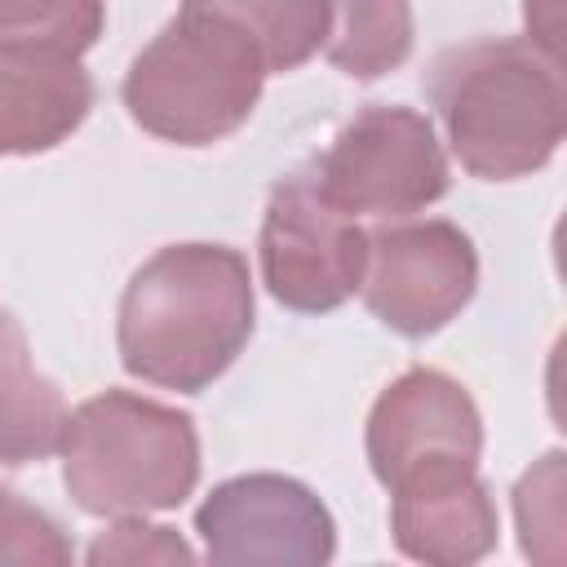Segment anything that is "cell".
Here are the masks:
<instances>
[{"label":"cell","mask_w":567,"mask_h":567,"mask_svg":"<svg viewBox=\"0 0 567 567\" xmlns=\"http://www.w3.org/2000/svg\"><path fill=\"white\" fill-rule=\"evenodd\" d=\"M182 9L221 13L244 27L270 71L301 66L328 40V0H186Z\"/></svg>","instance_id":"14"},{"label":"cell","mask_w":567,"mask_h":567,"mask_svg":"<svg viewBox=\"0 0 567 567\" xmlns=\"http://www.w3.org/2000/svg\"><path fill=\"white\" fill-rule=\"evenodd\" d=\"M66 487L89 514L133 518L177 505L199 478V443L182 412L137 399L97 394L62 430Z\"/></svg>","instance_id":"4"},{"label":"cell","mask_w":567,"mask_h":567,"mask_svg":"<svg viewBox=\"0 0 567 567\" xmlns=\"http://www.w3.org/2000/svg\"><path fill=\"white\" fill-rule=\"evenodd\" d=\"M328 58L359 80L399 66L412 49L408 0H328Z\"/></svg>","instance_id":"13"},{"label":"cell","mask_w":567,"mask_h":567,"mask_svg":"<svg viewBox=\"0 0 567 567\" xmlns=\"http://www.w3.org/2000/svg\"><path fill=\"white\" fill-rule=\"evenodd\" d=\"M474 275V248L456 226L403 221L368 235L359 288L381 323L425 337L470 301Z\"/></svg>","instance_id":"8"},{"label":"cell","mask_w":567,"mask_h":567,"mask_svg":"<svg viewBox=\"0 0 567 567\" xmlns=\"http://www.w3.org/2000/svg\"><path fill=\"white\" fill-rule=\"evenodd\" d=\"M252 332V284L239 252L177 244L155 252L124 288L120 354L142 381L168 390L208 385Z\"/></svg>","instance_id":"1"},{"label":"cell","mask_w":567,"mask_h":567,"mask_svg":"<svg viewBox=\"0 0 567 567\" xmlns=\"http://www.w3.org/2000/svg\"><path fill=\"white\" fill-rule=\"evenodd\" d=\"M368 230L346 213L319 182L315 159L288 173L266 208L261 226V270L270 292L292 310L341 306L363 275Z\"/></svg>","instance_id":"5"},{"label":"cell","mask_w":567,"mask_h":567,"mask_svg":"<svg viewBox=\"0 0 567 567\" xmlns=\"http://www.w3.org/2000/svg\"><path fill=\"white\" fill-rule=\"evenodd\" d=\"M527 27H532V44L558 62V44H563V0H527Z\"/></svg>","instance_id":"19"},{"label":"cell","mask_w":567,"mask_h":567,"mask_svg":"<svg viewBox=\"0 0 567 567\" xmlns=\"http://www.w3.org/2000/svg\"><path fill=\"white\" fill-rule=\"evenodd\" d=\"M66 403L49 377L35 372L22 328L0 315V465L40 461L62 447Z\"/></svg>","instance_id":"12"},{"label":"cell","mask_w":567,"mask_h":567,"mask_svg":"<svg viewBox=\"0 0 567 567\" xmlns=\"http://www.w3.org/2000/svg\"><path fill=\"white\" fill-rule=\"evenodd\" d=\"M514 514H518V532H523V549L545 563L558 567L567 554V514H563V456L549 452L540 465H532L514 492Z\"/></svg>","instance_id":"16"},{"label":"cell","mask_w":567,"mask_h":567,"mask_svg":"<svg viewBox=\"0 0 567 567\" xmlns=\"http://www.w3.org/2000/svg\"><path fill=\"white\" fill-rule=\"evenodd\" d=\"M323 190L346 213L399 217L434 204L447 186V164L425 115L408 106L359 111L328 155L315 159Z\"/></svg>","instance_id":"6"},{"label":"cell","mask_w":567,"mask_h":567,"mask_svg":"<svg viewBox=\"0 0 567 567\" xmlns=\"http://www.w3.org/2000/svg\"><path fill=\"white\" fill-rule=\"evenodd\" d=\"M390 523L403 554L439 567L474 563L496 545V509L474 470L394 492Z\"/></svg>","instance_id":"11"},{"label":"cell","mask_w":567,"mask_h":567,"mask_svg":"<svg viewBox=\"0 0 567 567\" xmlns=\"http://www.w3.org/2000/svg\"><path fill=\"white\" fill-rule=\"evenodd\" d=\"M190 558L195 554L177 532L155 527V523H137V514L115 523L111 532H102L89 549V563H97V567L102 563H190Z\"/></svg>","instance_id":"18"},{"label":"cell","mask_w":567,"mask_h":567,"mask_svg":"<svg viewBox=\"0 0 567 567\" xmlns=\"http://www.w3.org/2000/svg\"><path fill=\"white\" fill-rule=\"evenodd\" d=\"M483 447L478 412L470 394L430 368L399 377L372 408L368 421V456L377 478L390 492L470 474Z\"/></svg>","instance_id":"7"},{"label":"cell","mask_w":567,"mask_h":567,"mask_svg":"<svg viewBox=\"0 0 567 567\" xmlns=\"http://www.w3.org/2000/svg\"><path fill=\"white\" fill-rule=\"evenodd\" d=\"M199 536L213 563H323L332 558V518L301 483L248 474L221 483L199 505Z\"/></svg>","instance_id":"9"},{"label":"cell","mask_w":567,"mask_h":567,"mask_svg":"<svg viewBox=\"0 0 567 567\" xmlns=\"http://www.w3.org/2000/svg\"><path fill=\"white\" fill-rule=\"evenodd\" d=\"M102 31V0H0V49L80 53Z\"/></svg>","instance_id":"15"},{"label":"cell","mask_w":567,"mask_h":567,"mask_svg":"<svg viewBox=\"0 0 567 567\" xmlns=\"http://www.w3.org/2000/svg\"><path fill=\"white\" fill-rule=\"evenodd\" d=\"M71 545L49 514L0 492V563H66Z\"/></svg>","instance_id":"17"},{"label":"cell","mask_w":567,"mask_h":567,"mask_svg":"<svg viewBox=\"0 0 567 567\" xmlns=\"http://www.w3.org/2000/svg\"><path fill=\"white\" fill-rule=\"evenodd\" d=\"M257 40L221 13L182 9L133 62L124 102L142 128L168 142H217L239 128L261 93Z\"/></svg>","instance_id":"3"},{"label":"cell","mask_w":567,"mask_h":567,"mask_svg":"<svg viewBox=\"0 0 567 567\" xmlns=\"http://www.w3.org/2000/svg\"><path fill=\"white\" fill-rule=\"evenodd\" d=\"M93 84L75 53L0 49V155L62 142L89 111Z\"/></svg>","instance_id":"10"},{"label":"cell","mask_w":567,"mask_h":567,"mask_svg":"<svg viewBox=\"0 0 567 567\" xmlns=\"http://www.w3.org/2000/svg\"><path fill=\"white\" fill-rule=\"evenodd\" d=\"M434 102L461 164L478 177L540 168L567 124L558 62L523 40H478L443 53Z\"/></svg>","instance_id":"2"}]
</instances>
